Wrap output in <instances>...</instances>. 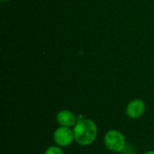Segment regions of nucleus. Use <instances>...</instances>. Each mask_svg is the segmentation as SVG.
<instances>
[{"instance_id": "8", "label": "nucleus", "mask_w": 154, "mask_h": 154, "mask_svg": "<svg viewBox=\"0 0 154 154\" xmlns=\"http://www.w3.org/2000/svg\"><path fill=\"white\" fill-rule=\"evenodd\" d=\"M1 1H3V2H8V1H11V0H1Z\"/></svg>"}, {"instance_id": "1", "label": "nucleus", "mask_w": 154, "mask_h": 154, "mask_svg": "<svg viewBox=\"0 0 154 154\" xmlns=\"http://www.w3.org/2000/svg\"><path fill=\"white\" fill-rule=\"evenodd\" d=\"M75 137V143L80 146H90L93 144L98 134V127L97 123L83 116H78V122L72 128Z\"/></svg>"}, {"instance_id": "3", "label": "nucleus", "mask_w": 154, "mask_h": 154, "mask_svg": "<svg viewBox=\"0 0 154 154\" xmlns=\"http://www.w3.org/2000/svg\"><path fill=\"white\" fill-rule=\"evenodd\" d=\"M52 138L54 143L61 148L69 147L75 143L73 129L69 127L59 126L53 132Z\"/></svg>"}, {"instance_id": "7", "label": "nucleus", "mask_w": 154, "mask_h": 154, "mask_svg": "<svg viewBox=\"0 0 154 154\" xmlns=\"http://www.w3.org/2000/svg\"><path fill=\"white\" fill-rule=\"evenodd\" d=\"M143 154H154V151H147Z\"/></svg>"}, {"instance_id": "6", "label": "nucleus", "mask_w": 154, "mask_h": 154, "mask_svg": "<svg viewBox=\"0 0 154 154\" xmlns=\"http://www.w3.org/2000/svg\"><path fill=\"white\" fill-rule=\"evenodd\" d=\"M43 154H65V152H64L63 148L54 144V145H51L48 148H46Z\"/></svg>"}, {"instance_id": "5", "label": "nucleus", "mask_w": 154, "mask_h": 154, "mask_svg": "<svg viewBox=\"0 0 154 154\" xmlns=\"http://www.w3.org/2000/svg\"><path fill=\"white\" fill-rule=\"evenodd\" d=\"M56 122L60 126L73 128L78 122V116L68 109H62L56 115Z\"/></svg>"}, {"instance_id": "4", "label": "nucleus", "mask_w": 154, "mask_h": 154, "mask_svg": "<svg viewBox=\"0 0 154 154\" xmlns=\"http://www.w3.org/2000/svg\"><path fill=\"white\" fill-rule=\"evenodd\" d=\"M145 110H146L145 102L143 99L135 98L131 100L127 104L125 107V114L127 117H129L130 119L136 120L143 116Z\"/></svg>"}, {"instance_id": "9", "label": "nucleus", "mask_w": 154, "mask_h": 154, "mask_svg": "<svg viewBox=\"0 0 154 154\" xmlns=\"http://www.w3.org/2000/svg\"><path fill=\"white\" fill-rule=\"evenodd\" d=\"M126 154H135L134 152H128V153H126Z\"/></svg>"}, {"instance_id": "2", "label": "nucleus", "mask_w": 154, "mask_h": 154, "mask_svg": "<svg viewBox=\"0 0 154 154\" xmlns=\"http://www.w3.org/2000/svg\"><path fill=\"white\" fill-rule=\"evenodd\" d=\"M104 144L109 152L121 153L125 150L127 143L125 134L121 131L110 129L104 135Z\"/></svg>"}]
</instances>
